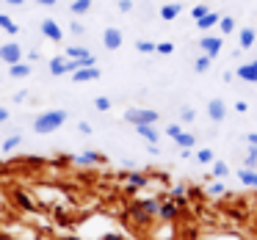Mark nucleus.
<instances>
[{
    "instance_id": "1",
    "label": "nucleus",
    "mask_w": 257,
    "mask_h": 240,
    "mask_svg": "<svg viewBox=\"0 0 257 240\" xmlns=\"http://www.w3.org/2000/svg\"><path fill=\"white\" fill-rule=\"evenodd\" d=\"M158 204H161L158 199H136L133 204L124 210V215H127L136 226H150L158 215Z\"/></svg>"
},
{
    "instance_id": "51",
    "label": "nucleus",
    "mask_w": 257,
    "mask_h": 240,
    "mask_svg": "<svg viewBox=\"0 0 257 240\" xmlns=\"http://www.w3.org/2000/svg\"><path fill=\"white\" fill-rule=\"evenodd\" d=\"M58 240H83V237H78V234H69V232H67V234H61Z\"/></svg>"
},
{
    "instance_id": "24",
    "label": "nucleus",
    "mask_w": 257,
    "mask_h": 240,
    "mask_svg": "<svg viewBox=\"0 0 257 240\" xmlns=\"http://www.w3.org/2000/svg\"><path fill=\"white\" fill-rule=\"evenodd\" d=\"M69 12H72L75 17H83V14L91 12V0H72V3H69Z\"/></svg>"
},
{
    "instance_id": "42",
    "label": "nucleus",
    "mask_w": 257,
    "mask_h": 240,
    "mask_svg": "<svg viewBox=\"0 0 257 240\" xmlns=\"http://www.w3.org/2000/svg\"><path fill=\"white\" fill-rule=\"evenodd\" d=\"M25 100H28V91H25V89H20V91H14V97H12V102H17V105H20V102H25Z\"/></svg>"
},
{
    "instance_id": "22",
    "label": "nucleus",
    "mask_w": 257,
    "mask_h": 240,
    "mask_svg": "<svg viewBox=\"0 0 257 240\" xmlns=\"http://www.w3.org/2000/svg\"><path fill=\"white\" fill-rule=\"evenodd\" d=\"M238 182L246 188H257V168H240L238 171Z\"/></svg>"
},
{
    "instance_id": "45",
    "label": "nucleus",
    "mask_w": 257,
    "mask_h": 240,
    "mask_svg": "<svg viewBox=\"0 0 257 240\" xmlns=\"http://www.w3.org/2000/svg\"><path fill=\"white\" fill-rule=\"evenodd\" d=\"M235 111H238V113H246V111H249V102L238 100V102H235Z\"/></svg>"
},
{
    "instance_id": "50",
    "label": "nucleus",
    "mask_w": 257,
    "mask_h": 240,
    "mask_svg": "<svg viewBox=\"0 0 257 240\" xmlns=\"http://www.w3.org/2000/svg\"><path fill=\"white\" fill-rule=\"evenodd\" d=\"M191 155H194V149H180V157H183V160H188Z\"/></svg>"
},
{
    "instance_id": "44",
    "label": "nucleus",
    "mask_w": 257,
    "mask_h": 240,
    "mask_svg": "<svg viewBox=\"0 0 257 240\" xmlns=\"http://www.w3.org/2000/svg\"><path fill=\"white\" fill-rule=\"evenodd\" d=\"M69 34H75V36H83V34H86V28H83L80 23H72V25H69Z\"/></svg>"
},
{
    "instance_id": "53",
    "label": "nucleus",
    "mask_w": 257,
    "mask_h": 240,
    "mask_svg": "<svg viewBox=\"0 0 257 240\" xmlns=\"http://www.w3.org/2000/svg\"><path fill=\"white\" fill-rule=\"evenodd\" d=\"M251 64H254V67H257V58H254V61H251Z\"/></svg>"
},
{
    "instance_id": "19",
    "label": "nucleus",
    "mask_w": 257,
    "mask_h": 240,
    "mask_svg": "<svg viewBox=\"0 0 257 240\" xmlns=\"http://www.w3.org/2000/svg\"><path fill=\"white\" fill-rule=\"evenodd\" d=\"M254 42H257V31L254 28H240V34H238L240 50H251V47H254Z\"/></svg>"
},
{
    "instance_id": "5",
    "label": "nucleus",
    "mask_w": 257,
    "mask_h": 240,
    "mask_svg": "<svg viewBox=\"0 0 257 240\" xmlns=\"http://www.w3.org/2000/svg\"><path fill=\"white\" fill-rule=\"evenodd\" d=\"M20 61H25V53H23V47H20L17 42H6V45H0V64L12 67V64H20Z\"/></svg>"
},
{
    "instance_id": "26",
    "label": "nucleus",
    "mask_w": 257,
    "mask_h": 240,
    "mask_svg": "<svg viewBox=\"0 0 257 240\" xmlns=\"http://www.w3.org/2000/svg\"><path fill=\"white\" fill-rule=\"evenodd\" d=\"M64 56L72 58V61H80V58L91 56V50H86V47H80V45H69L67 50H64Z\"/></svg>"
},
{
    "instance_id": "13",
    "label": "nucleus",
    "mask_w": 257,
    "mask_h": 240,
    "mask_svg": "<svg viewBox=\"0 0 257 240\" xmlns=\"http://www.w3.org/2000/svg\"><path fill=\"white\" fill-rule=\"evenodd\" d=\"M177 215H180V207L174 204V201L163 199L161 204H158V215H155L158 221H169V223H172V221H177Z\"/></svg>"
},
{
    "instance_id": "21",
    "label": "nucleus",
    "mask_w": 257,
    "mask_h": 240,
    "mask_svg": "<svg viewBox=\"0 0 257 240\" xmlns=\"http://www.w3.org/2000/svg\"><path fill=\"white\" fill-rule=\"evenodd\" d=\"M28 75H31L28 61H20V64H12V67H9V78H14V80H25Z\"/></svg>"
},
{
    "instance_id": "14",
    "label": "nucleus",
    "mask_w": 257,
    "mask_h": 240,
    "mask_svg": "<svg viewBox=\"0 0 257 240\" xmlns=\"http://www.w3.org/2000/svg\"><path fill=\"white\" fill-rule=\"evenodd\" d=\"M207 116H210L216 124H221L224 119H227V105H224V100H218V97H213V100L207 102Z\"/></svg>"
},
{
    "instance_id": "29",
    "label": "nucleus",
    "mask_w": 257,
    "mask_h": 240,
    "mask_svg": "<svg viewBox=\"0 0 257 240\" xmlns=\"http://www.w3.org/2000/svg\"><path fill=\"white\" fill-rule=\"evenodd\" d=\"M210 64H213V58L202 53V56H199V58H196V61H194V72H196V75H205L207 69H210Z\"/></svg>"
},
{
    "instance_id": "39",
    "label": "nucleus",
    "mask_w": 257,
    "mask_h": 240,
    "mask_svg": "<svg viewBox=\"0 0 257 240\" xmlns=\"http://www.w3.org/2000/svg\"><path fill=\"white\" fill-rule=\"evenodd\" d=\"M180 133H183V124H180V122H174V124H169V127H166V135H169V138H177V135Z\"/></svg>"
},
{
    "instance_id": "4",
    "label": "nucleus",
    "mask_w": 257,
    "mask_h": 240,
    "mask_svg": "<svg viewBox=\"0 0 257 240\" xmlns=\"http://www.w3.org/2000/svg\"><path fill=\"white\" fill-rule=\"evenodd\" d=\"M47 69H50L53 78H61V75H72L75 69H80V64L72 61V58H67V56H53L50 61H47Z\"/></svg>"
},
{
    "instance_id": "27",
    "label": "nucleus",
    "mask_w": 257,
    "mask_h": 240,
    "mask_svg": "<svg viewBox=\"0 0 257 240\" xmlns=\"http://www.w3.org/2000/svg\"><path fill=\"white\" fill-rule=\"evenodd\" d=\"M210 166H213V168H210V179H224V177L229 174V166H227L224 160H213Z\"/></svg>"
},
{
    "instance_id": "47",
    "label": "nucleus",
    "mask_w": 257,
    "mask_h": 240,
    "mask_svg": "<svg viewBox=\"0 0 257 240\" xmlns=\"http://www.w3.org/2000/svg\"><path fill=\"white\" fill-rule=\"evenodd\" d=\"M246 144H249V146H257V133H246Z\"/></svg>"
},
{
    "instance_id": "28",
    "label": "nucleus",
    "mask_w": 257,
    "mask_h": 240,
    "mask_svg": "<svg viewBox=\"0 0 257 240\" xmlns=\"http://www.w3.org/2000/svg\"><path fill=\"white\" fill-rule=\"evenodd\" d=\"M194 157H196V163H202V166H210V163L216 160V155H213L210 146H205V149H196Z\"/></svg>"
},
{
    "instance_id": "30",
    "label": "nucleus",
    "mask_w": 257,
    "mask_h": 240,
    "mask_svg": "<svg viewBox=\"0 0 257 240\" xmlns=\"http://www.w3.org/2000/svg\"><path fill=\"white\" fill-rule=\"evenodd\" d=\"M218 31H221V36L235 34V20L232 17H224V14H221V20H218Z\"/></svg>"
},
{
    "instance_id": "23",
    "label": "nucleus",
    "mask_w": 257,
    "mask_h": 240,
    "mask_svg": "<svg viewBox=\"0 0 257 240\" xmlns=\"http://www.w3.org/2000/svg\"><path fill=\"white\" fill-rule=\"evenodd\" d=\"M0 31H3V34H9V36H17L20 34V25L14 23L9 14H0Z\"/></svg>"
},
{
    "instance_id": "36",
    "label": "nucleus",
    "mask_w": 257,
    "mask_h": 240,
    "mask_svg": "<svg viewBox=\"0 0 257 240\" xmlns=\"http://www.w3.org/2000/svg\"><path fill=\"white\" fill-rule=\"evenodd\" d=\"M194 119H196L194 108H180V124H191Z\"/></svg>"
},
{
    "instance_id": "35",
    "label": "nucleus",
    "mask_w": 257,
    "mask_h": 240,
    "mask_svg": "<svg viewBox=\"0 0 257 240\" xmlns=\"http://www.w3.org/2000/svg\"><path fill=\"white\" fill-rule=\"evenodd\" d=\"M155 53H158V56H172L174 45H172V42H155Z\"/></svg>"
},
{
    "instance_id": "37",
    "label": "nucleus",
    "mask_w": 257,
    "mask_h": 240,
    "mask_svg": "<svg viewBox=\"0 0 257 240\" xmlns=\"http://www.w3.org/2000/svg\"><path fill=\"white\" fill-rule=\"evenodd\" d=\"M207 12H210V6H205V3H199V6H194V9H191V17H194V23H196L199 17H205Z\"/></svg>"
},
{
    "instance_id": "41",
    "label": "nucleus",
    "mask_w": 257,
    "mask_h": 240,
    "mask_svg": "<svg viewBox=\"0 0 257 240\" xmlns=\"http://www.w3.org/2000/svg\"><path fill=\"white\" fill-rule=\"evenodd\" d=\"M78 133L80 135H91V133H94V127H91L89 122H78Z\"/></svg>"
},
{
    "instance_id": "11",
    "label": "nucleus",
    "mask_w": 257,
    "mask_h": 240,
    "mask_svg": "<svg viewBox=\"0 0 257 240\" xmlns=\"http://www.w3.org/2000/svg\"><path fill=\"white\" fill-rule=\"evenodd\" d=\"M122 42H124V36H122V31L119 28H105L102 31V47H105V50H119V47H122Z\"/></svg>"
},
{
    "instance_id": "12",
    "label": "nucleus",
    "mask_w": 257,
    "mask_h": 240,
    "mask_svg": "<svg viewBox=\"0 0 257 240\" xmlns=\"http://www.w3.org/2000/svg\"><path fill=\"white\" fill-rule=\"evenodd\" d=\"M12 199L17 201V207H20V210H25V212H34V210H36L34 196H31L25 188H14V190H12Z\"/></svg>"
},
{
    "instance_id": "15",
    "label": "nucleus",
    "mask_w": 257,
    "mask_h": 240,
    "mask_svg": "<svg viewBox=\"0 0 257 240\" xmlns=\"http://www.w3.org/2000/svg\"><path fill=\"white\" fill-rule=\"evenodd\" d=\"M166 199L174 201V204L183 210V207H188V188H185V185H174V188L166 190Z\"/></svg>"
},
{
    "instance_id": "17",
    "label": "nucleus",
    "mask_w": 257,
    "mask_h": 240,
    "mask_svg": "<svg viewBox=\"0 0 257 240\" xmlns=\"http://www.w3.org/2000/svg\"><path fill=\"white\" fill-rule=\"evenodd\" d=\"M235 78L238 80H243V83H257V67L254 64H240L238 69H235Z\"/></svg>"
},
{
    "instance_id": "34",
    "label": "nucleus",
    "mask_w": 257,
    "mask_h": 240,
    "mask_svg": "<svg viewBox=\"0 0 257 240\" xmlns=\"http://www.w3.org/2000/svg\"><path fill=\"white\" fill-rule=\"evenodd\" d=\"M136 50L144 53V56H152V53H155V42H150V39H139V42H136Z\"/></svg>"
},
{
    "instance_id": "31",
    "label": "nucleus",
    "mask_w": 257,
    "mask_h": 240,
    "mask_svg": "<svg viewBox=\"0 0 257 240\" xmlns=\"http://www.w3.org/2000/svg\"><path fill=\"white\" fill-rule=\"evenodd\" d=\"M20 146H23V135H9L0 149H3V152H14V149H20Z\"/></svg>"
},
{
    "instance_id": "18",
    "label": "nucleus",
    "mask_w": 257,
    "mask_h": 240,
    "mask_svg": "<svg viewBox=\"0 0 257 240\" xmlns=\"http://www.w3.org/2000/svg\"><path fill=\"white\" fill-rule=\"evenodd\" d=\"M180 14H183V6H180V3H166V6H161L158 17H161L163 23H172V20H177Z\"/></svg>"
},
{
    "instance_id": "7",
    "label": "nucleus",
    "mask_w": 257,
    "mask_h": 240,
    "mask_svg": "<svg viewBox=\"0 0 257 240\" xmlns=\"http://www.w3.org/2000/svg\"><path fill=\"white\" fill-rule=\"evenodd\" d=\"M122 179L127 182L124 188H133L136 193H139L141 188H147V185H150V174H144V171H124Z\"/></svg>"
},
{
    "instance_id": "10",
    "label": "nucleus",
    "mask_w": 257,
    "mask_h": 240,
    "mask_svg": "<svg viewBox=\"0 0 257 240\" xmlns=\"http://www.w3.org/2000/svg\"><path fill=\"white\" fill-rule=\"evenodd\" d=\"M42 36H45V39H50V42H64V31H61V25L56 23V20H42Z\"/></svg>"
},
{
    "instance_id": "6",
    "label": "nucleus",
    "mask_w": 257,
    "mask_h": 240,
    "mask_svg": "<svg viewBox=\"0 0 257 240\" xmlns=\"http://www.w3.org/2000/svg\"><path fill=\"white\" fill-rule=\"evenodd\" d=\"M199 50L205 53V56L216 58L218 53L224 50V39H221V36H210V34H207V36H202V39H199Z\"/></svg>"
},
{
    "instance_id": "38",
    "label": "nucleus",
    "mask_w": 257,
    "mask_h": 240,
    "mask_svg": "<svg viewBox=\"0 0 257 240\" xmlns=\"http://www.w3.org/2000/svg\"><path fill=\"white\" fill-rule=\"evenodd\" d=\"M221 193H224V182H221V179L210 182V188H207V196H221Z\"/></svg>"
},
{
    "instance_id": "32",
    "label": "nucleus",
    "mask_w": 257,
    "mask_h": 240,
    "mask_svg": "<svg viewBox=\"0 0 257 240\" xmlns=\"http://www.w3.org/2000/svg\"><path fill=\"white\" fill-rule=\"evenodd\" d=\"M243 168H257V146H249V149H246Z\"/></svg>"
},
{
    "instance_id": "25",
    "label": "nucleus",
    "mask_w": 257,
    "mask_h": 240,
    "mask_svg": "<svg viewBox=\"0 0 257 240\" xmlns=\"http://www.w3.org/2000/svg\"><path fill=\"white\" fill-rule=\"evenodd\" d=\"M174 144H177L180 149H194V146H196V135L194 133H185V130H183V133L174 138Z\"/></svg>"
},
{
    "instance_id": "16",
    "label": "nucleus",
    "mask_w": 257,
    "mask_h": 240,
    "mask_svg": "<svg viewBox=\"0 0 257 240\" xmlns=\"http://www.w3.org/2000/svg\"><path fill=\"white\" fill-rule=\"evenodd\" d=\"M136 133H139L147 144H152V146H158V141H161V133H158L155 124H139V127H136Z\"/></svg>"
},
{
    "instance_id": "20",
    "label": "nucleus",
    "mask_w": 257,
    "mask_h": 240,
    "mask_svg": "<svg viewBox=\"0 0 257 240\" xmlns=\"http://www.w3.org/2000/svg\"><path fill=\"white\" fill-rule=\"evenodd\" d=\"M218 20H221V14H218V12H207L205 17H199V20H196V28H199V31L218 28Z\"/></svg>"
},
{
    "instance_id": "49",
    "label": "nucleus",
    "mask_w": 257,
    "mask_h": 240,
    "mask_svg": "<svg viewBox=\"0 0 257 240\" xmlns=\"http://www.w3.org/2000/svg\"><path fill=\"white\" fill-rule=\"evenodd\" d=\"M36 3H39V6H47V9H53L58 3V0H36Z\"/></svg>"
},
{
    "instance_id": "46",
    "label": "nucleus",
    "mask_w": 257,
    "mask_h": 240,
    "mask_svg": "<svg viewBox=\"0 0 257 240\" xmlns=\"http://www.w3.org/2000/svg\"><path fill=\"white\" fill-rule=\"evenodd\" d=\"M9 116H12V113H9V108L0 105V124H6V122H9Z\"/></svg>"
},
{
    "instance_id": "43",
    "label": "nucleus",
    "mask_w": 257,
    "mask_h": 240,
    "mask_svg": "<svg viewBox=\"0 0 257 240\" xmlns=\"http://www.w3.org/2000/svg\"><path fill=\"white\" fill-rule=\"evenodd\" d=\"M100 240H127V237H124L122 232H105V234H102Z\"/></svg>"
},
{
    "instance_id": "3",
    "label": "nucleus",
    "mask_w": 257,
    "mask_h": 240,
    "mask_svg": "<svg viewBox=\"0 0 257 240\" xmlns=\"http://www.w3.org/2000/svg\"><path fill=\"white\" fill-rule=\"evenodd\" d=\"M158 119H161V113L152 111V108H127L124 111V122L133 124V127H139V124H158Z\"/></svg>"
},
{
    "instance_id": "9",
    "label": "nucleus",
    "mask_w": 257,
    "mask_h": 240,
    "mask_svg": "<svg viewBox=\"0 0 257 240\" xmlns=\"http://www.w3.org/2000/svg\"><path fill=\"white\" fill-rule=\"evenodd\" d=\"M100 69L97 67H80V69H75L69 78H72V83H94V80H100Z\"/></svg>"
},
{
    "instance_id": "48",
    "label": "nucleus",
    "mask_w": 257,
    "mask_h": 240,
    "mask_svg": "<svg viewBox=\"0 0 257 240\" xmlns=\"http://www.w3.org/2000/svg\"><path fill=\"white\" fill-rule=\"evenodd\" d=\"M25 163H28V166H42L45 160H42V157H25Z\"/></svg>"
},
{
    "instance_id": "33",
    "label": "nucleus",
    "mask_w": 257,
    "mask_h": 240,
    "mask_svg": "<svg viewBox=\"0 0 257 240\" xmlns=\"http://www.w3.org/2000/svg\"><path fill=\"white\" fill-rule=\"evenodd\" d=\"M91 105H94L100 113H105V111H111V108H113V102H111V97H94Z\"/></svg>"
},
{
    "instance_id": "52",
    "label": "nucleus",
    "mask_w": 257,
    "mask_h": 240,
    "mask_svg": "<svg viewBox=\"0 0 257 240\" xmlns=\"http://www.w3.org/2000/svg\"><path fill=\"white\" fill-rule=\"evenodd\" d=\"M3 3H9V6H23L25 0H3Z\"/></svg>"
},
{
    "instance_id": "2",
    "label": "nucleus",
    "mask_w": 257,
    "mask_h": 240,
    "mask_svg": "<svg viewBox=\"0 0 257 240\" xmlns=\"http://www.w3.org/2000/svg\"><path fill=\"white\" fill-rule=\"evenodd\" d=\"M67 119H69V113L64 111V108H53V111H45V113H39V116L34 119V133L50 135V133H56L58 127H64V124H67Z\"/></svg>"
},
{
    "instance_id": "8",
    "label": "nucleus",
    "mask_w": 257,
    "mask_h": 240,
    "mask_svg": "<svg viewBox=\"0 0 257 240\" xmlns=\"http://www.w3.org/2000/svg\"><path fill=\"white\" fill-rule=\"evenodd\" d=\"M72 163H78V166H102V163H105V155H102V152H94V149H86V152H80V155H75Z\"/></svg>"
},
{
    "instance_id": "40",
    "label": "nucleus",
    "mask_w": 257,
    "mask_h": 240,
    "mask_svg": "<svg viewBox=\"0 0 257 240\" xmlns=\"http://www.w3.org/2000/svg\"><path fill=\"white\" fill-rule=\"evenodd\" d=\"M116 6H119V12H122V14H130V12H133V0H119Z\"/></svg>"
}]
</instances>
